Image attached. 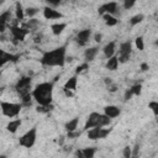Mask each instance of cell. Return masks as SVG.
Here are the masks:
<instances>
[{"mask_svg":"<svg viewBox=\"0 0 158 158\" xmlns=\"http://www.w3.org/2000/svg\"><path fill=\"white\" fill-rule=\"evenodd\" d=\"M40 62L46 67H63L67 62V46H59L52 51L43 52Z\"/></svg>","mask_w":158,"mask_h":158,"instance_id":"cell-1","label":"cell"},{"mask_svg":"<svg viewBox=\"0 0 158 158\" xmlns=\"http://www.w3.org/2000/svg\"><path fill=\"white\" fill-rule=\"evenodd\" d=\"M53 88H54V81H43V83L37 84L35 89L32 90L33 100L41 106L52 105Z\"/></svg>","mask_w":158,"mask_h":158,"instance_id":"cell-2","label":"cell"},{"mask_svg":"<svg viewBox=\"0 0 158 158\" xmlns=\"http://www.w3.org/2000/svg\"><path fill=\"white\" fill-rule=\"evenodd\" d=\"M110 123H111V118L109 116H106L105 114L93 111L89 114V116L85 121L84 130L89 131V130L95 128V127H105V126H109Z\"/></svg>","mask_w":158,"mask_h":158,"instance_id":"cell-3","label":"cell"},{"mask_svg":"<svg viewBox=\"0 0 158 158\" xmlns=\"http://www.w3.org/2000/svg\"><path fill=\"white\" fill-rule=\"evenodd\" d=\"M1 107V114L6 117H17L21 109L22 104L21 102H10V101H1L0 102Z\"/></svg>","mask_w":158,"mask_h":158,"instance_id":"cell-4","label":"cell"},{"mask_svg":"<svg viewBox=\"0 0 158 158\" xmlns=\"http://www.w3.org/2000/svg\"><path fill=\"white\" fill-rule=\"evenodd\" d=\"M36 139H37V127L33 126L19 138V144L25 148H31L35 146Z\"/></svg>","mask_w":158,"mask_h":158,"instance_id":"cell-5","label":"cell"},{"mask_svg":"<svg viewBox=\"0 0 158 158\" xmlns=\"http://www.w3.org/2000/svg\"><path fill=\"white\" fill-rule=\"evenodd\" d=\"M131 53H132V42L131 41L121 42L120 46H118V53H117L118 63L128 62L130 58H131Z\"/></svg>","mask_w":158,"mask_h":158,"instance_id":"cell-6","label":"cell"},{"mask_svg":"<svg viewBox=\"0 0 158 158\" xmlns=\"http://www.w3.org/2000/svg\"><path fill=\"white\" fill-rule=\"evenodd\" d=\"M9 27H10V33H11L12 42H14V43L25 41V37H26L27 33L30 32V31L26 30L25 27H19L17 25H10Z\"/></svg>","mask_w":158,"mask_h":158,"instance_id":"cell-7","label":"cell"},{"mask_svg":"<svg viewBox=\"0 0 158 158\" xmlns=\"http://www.w3.org/2000/svg\"><path fill=\"white\" fill-rule=\"evenodd\" d=\"M111 133V128H104V127H95L88 131L86 136L91 141H96V139H102L106 138Z\"/></svg>","mask_w":158,"mask_h":158,"instance_id":"cell-8","label":"cell"},{"mask_svg":"<svg viewBox=\"0 0 158 158\" xmlns=\"http://www.w3.org/2000/svg\"><path fill=\"white\" fill-rule=\"evenodd\" d=\"M98 12L99 15H105V14H109V15H112L115 16L117 12H118V4L116 1H110V2H105L102 4L99 9H98Z\"/></svg>","mask_w":158,"mask_h":158,"instance_id":"cell-9","label":"cell"},{"mask_svg":"<svg viewBox=\"0 0 158 158\" xmlns=\"http://www.w3.org/2000/svg\"><path fill=\"white\" fill-rule=\"evenodd\" d=\"M90 37H91V30L90 28H84V30H80L77 36H75V41L80 46V47H84L86 46V43L90 41Z\"/></svg>","mask_w":158,"mask_h":158,"instance_id":"cell-10","label":"cell"},{"mask_svg":"<svg viewBox=\"0 0 158 158\" xmlns=\"http://www.w3.org/2000/svg\"><path fill=\"white\" fill-rule=\"evenodd\" d=\"M64 15L58 11L57 9H53V7H49V6H46L43 9V17L46 20H57V19H62Z\"/></svg>","mask_w":158,"mask_h":158,"instance_id":"cell-11","label":"cell"},{"mask_svg":"<svg viewBox=\"0 0 158 158\" xmlns=\"http://www.w3.org/2000/svg\"><path fill=\"white\" fill-rule=\"evenodd\" d=\"M31 83H32V78L30 75L21 77L17 80V83L15 84V90L19 91V90H23V89H30L31 88Z\"/></svg>","mask_w":158,"mask_h":158,"instance_id":"cell-12","label":"cell"},{"mask_svg":"<svg viewBox=\"0 0 158 158\" xmlns=\"http://www.w3.org/2000/svg\"><path fill=\"white\" fill-rule=\"evenodd\" d=\"M102 53L106 57V59H110L111 57H114L116 54V42L111 41V42L106 43L104 46V48H102Z\"/></svg>","mask_w":158,"mask_h":158,"instance_id":"cell-13","label":"cell"},{"mask_svg":"<svg viewBox=\"0 0 158 158\" xmlns=\"http://www.w3.org/2000/svg\"><path fill=\"white\" fill-rule=\"evenodd\" d=\"M0 54H1V65H5L7 62H17L20 59V56L19 54H12V53H9L4 49L0 51Z\"/></svg>","mask_w":158,"mask_h":158,"instance_id":"cell-14","label":"cell"},{"mask_svg":"<svg viewBox=\"0 0 158 158\" xmlns=\"http://www.w3.org/2000/svg\"><path fill=\"white\" fill-rule=\"evenodd\" d=\"M104 114L106 116H109L110 118H115V117L120 116L121 110H120V107H117L115 105H107V106L104 107Z\"/></svg>","mask_w":158,"mask_h":158,"instance_id":"cell-15","label":"cell"},{"mask_svg":"<svg viewBox=\"0 0 158 158\" xmlns=\"http://www.w3.org/2000/svg\"><path fill=\"white\" fill-rule=\"evenodd\" d=\"M99 53V47H89L84 51V58H85V62H91L94 60V58L96 57V54Z\"/></svg>","mask_w":158,"mask_h":158,"instance_id":"cell-16","label":"cell"},{"mask_svg":"<svg viewBox=\"0 0 158 158\" xmlns=\"http://www.w3.org/2000/svg\"><path fill=\"white\" fill-rule=\"evenodd\" d=\"M26 14H25V9L22 6V2L20 1H16L15 2V19L17 21H22L25 19Z\"/></svg>","mask_w":158,"mask_h":158,"instance_id":"cell-17","label":"cell"},{"mask_svg":"<svg viewBox=\"0 0 158 158\" xmlns=\"http://www.w3.org/2000/svg\"><path fill=\"white\" fill-rule=\"evenodd\" d=\"M21 125H22L21 118H15V120L9 121V123H7V126H6V130H7L10 133H16L17 130L21 127Z\"/></svg>","mask_w":158,"mask_h":158,"instance_id":"cell-18","label":"cell"},{"mask_svg":"<svg viewBox=\"0 0 158 158\" xmlns=\"http://www.w3.org/2000/svg\"><path fill=\"white\" fill-rule=\"evenodd\" d=\"M77 85H78V75L74 74L73 77H70L65 83H64V89H69L72 91H75L77 90Z\"/></svg>","mask_w":158,"mask_h":158,"instance_id":"cell-19","label":"cell"},{"mask_svg":"<svg viewBox=\"0 0 158 158\" xmlns=\"http://www.w3.org/2000/svg\"><path fill=\"white\" fill-rule=\"evenodd\" d=\"M67 27V23L65 22H57V23H52L51 25V31L54 36H59Z\"/></svg>","mask_w":158,"mask_h":158,"instance_id":"cell-20","label":"cell"},{"mask_svg":"<svg viewBox=\"0 0 158 158\" xmlns=\"http://www.w3.org/2000/svg\"><path fill=\"white\" fill-rule=\"evenodd\" d=\"M102 20L105 22L106 26L109 27H112V26H116L118 23V19L116 16H112V15H109V14H105L102 15Z\"/></svg>","mask_w":158,"mask_h":158,"instance_id":"cell-21","label":"cell"},{"mask_svg":"<svg viewBox=\"0 0 158 158\" xmlns=\"http://www.w3.org/2000/svg\"><path fill=\"white\" fill-rule=\"evenodd\" d=\"M117 68H118V58H117V54H115L114 57H111L110 59H107V62H106V69L114 72Z\"/></svg>","mask_w":158,"mask_h":158,"instance_id":"cell-22","label":"cell"},{"mask_svg":"<svg viewBox=\"0 0 158 158\" xmlns=\"http://www.w3.org/2000/svg\"><path fill=\"white\" fill-rule=\"evenodd\" d=\"M78 123H79V118H78V117H73L72 120H69V121L64 125V128L67 130V132L77 131V128H78Z\"/></svg>","mask_w":158,"mask_h":158,"instance_id":"cell-23","label":"cell"},{"mask_svg":"<svg viewBox=\"0 0 158 158\" xmlns=\"http://www.w3.org/2000/svg\"><path fill=\"white\" fill-rule=\"evenodd\" d=\"M38 26H40V21H38L37 19H30V20L25 23V26H23V27H25L26 30H28V31H30V30H37V27H38Z\"/></svg>","mask_w":158,"mask_h":158,"instance_id":"cell-24","label":"cell"},{"mask_svg":"<svg viewBox=\"0 0 158 158\" xmlns=\"http://www.w3.org/2000/svg\"><path fill=\"white\" fill-rule=\"evenodd\" d=\"M81 152L84 154V158H94V156L96 153V148L95 147H85V148H81Z\"/></svg>","mask_w":158,"mask_h":158,"instance_id":"cell-25","label":"cell"},{"mask_svg":"<svg viewBox=\"0 0 158 158\" xmlns=\"http://www.w3.org/2000/svg\"><path fill=\"white\" fill-rule=\"evenodd\" d=\"M40 12V9L38 7H35V6H30V7H26L25 9V14L28 19H35V16Z\"/></svg>","mask_w":158,"mask_h":158,"instance_id":"cell-26","label":"cell"},{"mask_svg":"<svg viewBox=\"0 0 158 158\" xmlns=\"http://www.w3.org/2000/svg\"><path fill=\"white\" fill-rule=\"evenodd\" d=\"M143 20H144V15L143 14H136L135 16H132L130 19V25L131 26H136V25L141 23Z\"/></svg>","mask_w":158,"mask_h":158,"instance_id":"cell-27","label":"cell"},{"mask_svg":"<svg viewBox=\"0 0 158 158\" xmlns=\"http://www.w3.org/2000/svg\"><path fill=\"white\" fill-rule=\"evenodd\" d=\"M148 109L152 111V114L154 116H158V101H156V100L149 101L148 102Z\"/></svg>","mask_w":158,"mask_h":158,"instance_id":"cell-28","label":"cell"},{"mask_svg":"<svg viewBox=\"0 0 158 158\" xmlns=\"http://www.w3.org/2000/svg\"><path fill=\"white\" fill-rule=\"evenodd\" d=\"M135 44H136V47H137L138 51H143V49H144V40H143V37H142V36L136 37Z\"/></svg>","mask_w":158,"mask_h":158,"instance_id":"cell-29","label":"cell"},{"mask_svg":"<svg viewBox=\"0 0 158 158\" xmlns=\"http://www.w3.org/2000/svg\"><path fill=\"white\" fill-rule=\"evenodd\" d=\"M131 91L133 93V95H136V96H138V95H141V93H142V85L139 84V83H137V84H133L131 88Z\"/></svg>","mask_w":158,"mask_h":158,"instance_id":"cell-30","label":"cell"},{"mask_svg":"<svg viewBox=\"0 0 158 158\" xmlns=\"http://www.w3.org/2000/svg\"><path fill=\"white\" fill-rule=\"evenodd\" d=\"M122 157L123 158H132V148L130 146H125L122 149Z\"/></svg>","mask_w":158,"mask_h":158,"instance_id":"cell-31","label":"cell"},{"mask_svg":"<svg viewBox=\"0 0 158 158\" xmlns=\"http://www.w3.org/2000/svg\"><path fill=\"white\" fill-rule=\"evenodd\" d=\"M89 68V64L86 63V62H84L83 64H80V65H78L77 68H75V74L78 75V74H80V73H83L84 70H86Z\"/></svg>","mask_w":158,"mask_h":158,"instance_id":"cell-32","label":"cell"},{"mask_svg":"<svg viewBox=\"0 0 158 158\" xmlns=\"http://www.w3.org/2000/svg\"><path fill=\"white\" fill-rule=\"evenodd\" d=\"M80 135H81V131H72V132H67V137L69 138V139H75V138H78V137H80Z\"/></svg>","mask_w":158,"mask_h":158,"instance_id":"cell-33","label":"cell"},{"mask_svg":"<svg viewBox=\"0 0 158 158\" xmlns=\"http://www.w3.org/2000/svg\"><path fill=\"white\" fill-rule=\"evenodd\" d=\"M135 5H136V1H133V0H125L123 4H122V6H123L125 10H130V9L133 7Z\"/></svg>","mask_w":158,"mask_h":158,"instance_id":"cell-34","label":"cell"},{"mask_svg":"<svg viewBox=\"0 0 158 158\" xmlns=\"http://www.w3.org/2000/svg\"><path fill=\"white\" fill-rule=\"evenodd\" d=\"M138 153H139V146L138 144H135V147L132 148V158H137L138 157Z\"/></svg>","mask_w":158,"mask_h":158,"instance_id":"cell-35","label":"cell"},{"mask_svg":"<svg viewBox=\"0 0 158 158\" xmlns=\"http://www.w3.org/2000/svg\"><path fill=\"white\" fill-rule=\"evenodd\" d=\"M132 96H133V93L131 91V89H127V90L125 91V95H123V99H125V100L127 101V100H130V99H131Z\"/></svg>","mask_w":158,"mask_h":158,"instance_id":"cell-36","label":"cell"},{"mask_svg":"<svg viewBox=\"0 0 158 158\" xmlns=\"http://www.w3.org/2000/svg\"><path fill=\"white\" fill-rule=\"evenodd\" d=\"M94 41H95L96 43H100V42L102 41V35H101L100 32H96V33L94 35Z\"/></svg>","mask_w":158,"mask_h":158,"instance_id":"cell-37","label":"cell"},{"mask_svg":"<svg viewBox=\"0 0 158 158\" xmlns=\"http://www.w3.org/2000/svg\"><path fill=\"white\" fill-rule=\"evenodd\" d=\"M63 93H64V95H65L67 98H73V96H74V93H73L72 90H69V89H64V88H63Z\"/></svg>","mask_w":158,"mask_h":158,"instance_id":"cell-38","label":"cell"},{"mask_svg":"<svg viewBox=\"0 0 158 158\" xmlns=\"http://www.w3.org/2000/svg\"><path fill=\"white\" fill-rule=\"evenodd\" d=\"M107 90H109L110 93H115V91L117 90V85H116V84H111L110 86H107Z\"/></svg>","mask_w":158,"mask_h":158,"instance_id":"cell-39","label":"cell"},{"mask_svg":"<svg viewBox=\"0 0 158 158\" xmlns=\"http://www.w3.org/2000/svg\"><path fill=\"white\" fill-rule=\"evenodd\" d=\"M42 37H43V36H42V33L37 35V36L33 38V42H35V43H41V41H42Z\"/></svg>","mask_w":158,"mask_h":158,"instance_id":"cell-40","label":"cell"},{"mask_svg":"<svg viewBox=\"0 0 158 158\" xmlns=\"http://www.w3.org/2000/svg\"><path fill=\"white\" fill-rule=\"evenodd\" d=\"M75 157H77V158H84V154H83L81 149H77V151H75Z\"/></svg>","mask_w":158,"mask_h":158,"instance_id":"cell-41","label":"cell"},{"mask_svg":"<svg viewBox=\"0 0 158 158\" xmlns=\"http://www.w3.org/2000/svg\"><path fill=\"white\" fill-rule=\"evenodd\" d=\"M148 69H149V65H148L147 63H142V64H141V70H142V72H146V70H148Z\"/></svg>","mask_w":158,"mask_h":158,"instance_id":"cell-42","label":"cell"},{"mask_svg":"<svg viewBox=\"0 0 158 158\" xmlns=\"http://www.w3.org/2000/svg\"><path fill=\"white\" fill-rule=\"evenodd\" d=\"M104 81H105V84H106L107 86H110L111 84H114L112 80H111V78H104Z\"/></svg>","mask_w":158,"mask_h":158,"instance_id":"cell-43","label":"cell"},{"mask_svg":"<svg viewBox=\"0 0 158 158\" xmlns=\"http://www.w3.org/2000/svg\"><path fill=\"white\" fill-rule=\"evenodd\" d=\"M0 158H7V157H6L5 154H1V156H0Z\"/></svg>","mask_w":158,"mask_h":158,"instance_id":"cell-44","label":"cell"},{"mask_svg":"<svg viewBox=\"0 0 158 158\" xmlns=\"http://www.w3.org/2000/svg\"><path fill=\"white\" fill-rule=\"evenodd\" d=\"M154 44H156V46H157V47H158V40H157V41H156V42H154Z\"/></svg>","mask_w":158,"mask_h":158,"instance_id":"cell-45","label":"cell"}]
</instances>
